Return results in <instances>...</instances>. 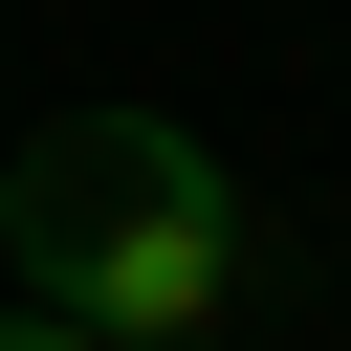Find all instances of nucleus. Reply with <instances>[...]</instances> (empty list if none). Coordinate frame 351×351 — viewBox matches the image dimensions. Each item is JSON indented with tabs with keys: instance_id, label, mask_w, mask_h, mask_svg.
<instances>
[{
	"instance_id": "nucleus-1",
	"label": "nucleus",
	"mask_w": 351,
	"mask_h": 351,
	"mask_svg": "<svg viewBox=\"0 0 351 351\" xmlns=\"http://www.w3.org/2000/svg\"><path fill=\"white\" fill-rule=\"evenodd\" d=\"M0 219H22V285L66 329H110V351H176V329H241L263 307V197L176 110H66L0 176Z\"/></svg>"
},
{
	"instance_id": "nucleus-4",
	"label": "nucleus",
	"mask_w": 351,
	"mask_h": 351,
	"mask_svg": "<svg viewBox=\"0 0 351 351\" xmlns=\"http://www.w3.org/2000/svg\"><path fill=\"white\" fill-rule=\"evenodd\" d=\"M0 263H22V219H0Z\"/></svg>"
},
{
	"instance_id": "nucleus-3",
	"label": "nucleus",
	"mask_w": 351,
	"mask_h": 351,
	"mask_svg": "<svg viewBox=\"0 0 351 351\" xmlns=\"http://www.w3.org/2000/svg\"><path fill=\"white\" fill-rule=\"evenodd\" d=\"M176 351H219V329H176Z\"/></svg>"
},
{
	"instance_id": "nucleus-2",
	"label": "nucleus",
	"mask_w": 351,
	"mask_h": 351,
	"mask_svg": "<svg viewBox=\"0 0 351 351\" xmlns=\"http://www.w3.org/2000/svg\"><path fill=\"white\" fill-rule=\"evenodd\" d=\"M0 351H110V329H66V307H0Z\"/></svg>"
}]
</instances>
